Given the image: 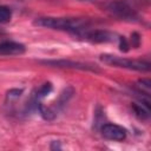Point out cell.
I'll return each instance as SVG.
<instances>
[{"label": "cell", "instance_id": "cell-1", "mask_svg": "<svg viewBox=\"0 0 151 151\" xmlns=\"http://www.w3.org/2000/svg\"><path fill=\"white\" fill-rule=\"evenodd\" d=\"M34 25L44 28H51L57 31H65L79 35L87 28H90L88 21L80 18H55V17H41L34 20Z\"/></svg>", "mask_w": 151, "mask_h": 151}, {"label": "cell", "instance_id": "cell-2", "mask_svg": "<svg viewBox=\"0 0 151 151\" xmlns=\"http://www.w3.org/2000/svg\"><path fill=\"white\" fill-rule=\"evenodd\" d=\"M106 11L114 18L129 22L138 21L140 18L138 11L129 0H112L106 5Z\"/></svg>", "mask_w": 151, "mask_h": 151}, {"label": "cell", "instance_id": "cell-3", "mask_svg": "<svg viewBox=\"0 0 151 151\" xmlns=\"http://www.w3.org/2000/svg\"><path fill=\"white\" fill-rule=\"evenodd\" d=\"M100 59L103 63L111 65V66H117L122 68H127V70H133V71H139V72H149L150 71V63L144 61V60H134V59H127L113 54H101Z\"/></svg>", "mask_w": 151, "mask_h": 151}, {"label": "cell", "instance_id": "cell-4", "mask_svg": "<svg viewBox=\"0 0 151 151\" xmlns=\"http://www.w3.org/2000/svg\"><path fill=\"white\" fill-rule=\"evenodd\" d=\"M44 65L53 66V67H61V68H73V70H81V71H90V72H99V68L96 65L85 64L80 61H73L67 59H53V60H41Z\"/></svg>", "mask_w": 151, "mask_h": 151}, {"label": "cell", "instance_id": "cell-5", "mask_svg": "<svg viewBox=\"0 0 151 151\" xmlns=\"http://www.w3.org/2000/svg\"><path fill=\"white\" fill-rule=\"evenodd\" d=\"M78 37L83 38L84 40H87L90 42L101 44V42H111L116 40V35L106 29H94V28H87L83 33H80Z\"/></svg>", "mask_w": 151, "mask_h": 151}, {"label": "cell", "instance_id": "cell-6", "mask_svg": "<svg viewBox=\"0 0 151 151\" xmlns=\"http://www.w3.org/2000/svg\"><path fill=\"white\" fill-rule=\"evenodd\" d=\"M101 134L110 140H124L126 138V130L117 124H104L100 129Z\"/></svg>", "mask_w": 151, "mask_h": 151}, {"label": "cell", "instance_id": "cell-7", "mask_svg": "<svg viewBox=\"0 0 151 151\" xmlns=\"http://www.w3.org/2000/svg\"><path fill=\"white\" fill-rule=\"evenodd\" d=\"M26 48L22 44L15 41L0 42V55H19L25 53Z\"/></svg>", "mask_w": 151, "mask_h": 151}, {"label": "cell", "instance_id": "cell-8", "mask_svg": "<svg viewBox=\"0 0 151 151\" xmlns=\"http://www.w3.org/2000/svg\"><path fill=\"white\" fill-rule=\"evenodd\" d=\"M132 109H133L136 116L139 119H142V120L149 119V117H150V107L146 106L145 104H143L142 101L140 103H134L132 105Z\"/></svg>", "mask_w": 151, "mask_h": 151}, {"label": "cell", "instance_id": "cell-9", "mask_svg": "<svg viewBox=\"0 0 151 151\" xmlns=\"http://www.w3.org/2000/svg\"><path fill=\"white\" fill-rule=\"evenodd\" d=\"M12 19V11L8 6L0 5V24H7Z\"/></svg>", "mask_w": 151, "mask_h": 151}, {"label": "cell", "instance_id": "cell-10", "mask_svg": "<svg viewBox=\"0 0 151 151\" xmlns=\"http://www.w3.org/2000/svg\"><path fill=\"white\" fill-rule=\"evenodd\" d=\"M138 87H139V92L145 96H150V88H151V81L150 79H142L138 81Z\"/></svg>", "mask_w": 151, "mask_h": 151}, {"label": "cell", "instance_id": "cell-11", "mask_svg": "<svg viewBox=\"0 0 151 151\" xmlns=\"http://www.w3.org/2000/svg\"><path fill=\"white\" fill-rule=\"evenodd\" d=\"M51 91H52V84L51 83H45L39 87L38 92H37V98L39 99V98L46 97L48 93H51Z\"/></svg>", "mask_w": 151, "mask_h": 151}, {"label": "cell", "instance_id": "cell-12", "mask_svg": "<svg viewBox=\"0 0 151 151\" xmlns=\"http://www.w3.org/2000/svg\"><path fill=\"white\" fill-rule=\"evenodd\" d=\"M118 40H119V48H120V51L127 52V51L130 50V44H129V41L126 40V38H125V37H119Z\"/></svg>", "mask_w": 151, "mask_h": 151}, {"label": "cell", "instance_id": "cell-13", "mask_svg": "<svg viewBox=\"0 0 151 151\" xmlns=\"http://www.w3.org/2000/svg\"><path fill=\"white\" fill-rule=\"evenodd\" d=\"M139 44H140V37H139V34L136 33V32L132 33L131 34V45H132V47L137 48L139 46Z\"/></svg>", "mask_w": 151, "mask_h": 151}, {"label": "cell", "instance_id": "cell-14", "mask_svg": "<svg viewBox=\"0 0 151 151\" xmlns=\"http://www.w3.org/2000/svg\"><path fill=\"white\" fill-rule=\"evenodd\" d=\"M22 93V90H11L8 93H7V97L9 98V99H12V98H19L20 97V94Z\"/></svg>", "mask_w": 151, "mask_h": 151}, {"label": "cell", "instance_id": "cell-15", "mask_svg": "<svg viewBox=\"0 0 151 151\" xmlns=\"http://www.w3.org/2000/svg\"><path fill=\"white\" fill-rule=\"evenodd\" d=\"M81 1H84V0H81Z\"/></svg>", "mask_w": 151, "mask_h": 151}]
</instances>
